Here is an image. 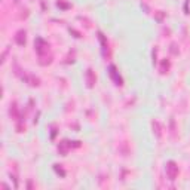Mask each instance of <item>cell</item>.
<instances>
[{
  "mask_svg": "<svg viewBox=\"0 0 190 190\" xmlns=\"http://www.w3.org/2000/svg\"><path fill=\"white\" fill-rule=\"evenodd\" d=\"M34 48H36V52L39 54V56H43V55L48 54V51H49V43H48L45 39L37 37V39L34 40Z\"/></svg>",
  "mask_w": 190,
  "mask_h": 190,
  "instance_id": "1",
  "label": "cell"
},
{
  "mask_svg": "<svg viewBox=\"0 0 190 190\" xmlns=\"http://www.w3.org/2000/svg\"><path fill=\"white\" fill-rule=\"evenodd\" d=\"M165 171H167L168 180H171V181H174V180L177 178V175H178V167H177V164H175L174 161L167 162V165H165Z\"/></svg>",
  "mask_w": 190,
  "mask_h": 190,
  "instance_id": "2",
  "label": "cell"
},
{
  "mask_svg": "<svg viewBox=\"0 0 190 190\" xmlns=\"http://www.w3.org/2000/svg\"><path fill=\"white\" fill-rule=\"evenodd\" d=\"M109 73H110V77L113 79V82H114V85H117V86H122V83H123V80H122V77H120V74H119V71H117V68L112 64L110 67H109Z\"/></svg>",
  "mask_w": 190,
  "mask_h": 190,
  "instance_id": "3",
  "label": "cell"
},
{
  "mask_svg": "<svg viewBox=\"0 0 190 190\" xmlns=\"http://www.w3.org/2000/svg\"><path fill=\"white\" fill-rule=\"evenodd\" d=\"M85 80H86L88 88H94V85H95V82H97V77H95V73H94L92 68H88V70L85 71Z\"/></svg>",
  "mask_w": 190,
  "mask_h": 190,
  "instance_id": "4",
  "label": "cell"
},
{
  "mask_svg": "<svg viewBox=\"0 0 190 190\" xmlns=\"http://www.w3.org/2000/svg\"><path fill=\"white\" fill-rule=\"evenodd\" d=\"M68 149H71V143L67 141V140H64V141H61V143L58 144V152H59V155H62V156H65V155L68 153Z\"/></svg>",
  "mask_w": 190,
  "mask_h": 190,
  "instance_id": "5",
  "label": "cell"
},
{
  "mask_svg": "<svg viewBox=\"0 0 190 190\" xmlns=\"http://www.w3.org/2000/svg\"><path fill=\"white\" fill-rule=\"evenodd\" d=\"M15 42L19 45V46H24L25 45V31L24 30H19L15 36Z\"/></svg>",
  "mask_w": 190,
  "mask_h": 190,
  "instance_id": "6",
  "label": "cell"
},
{
  "mask_svg": "<svg viewBox=\"0 0 190 190\" xmlns=\"http://www.w3.org/2000/svg\"><path fill=\"white\" fill-rule=\"evenodd\" d=\"M152 126H153V132L156 134V137L161 138V137H162V132H161V125H159V122L153 120V122H152Z\"/></svg>",
  "mask_w": 190,
  "mask_h": 190,
  "instance_id": "7",
  "label": "cell"
},
{
  "mask_svg": "<svg viewBox=\"0 0 190 190\" xmlns=\"http://www.w3.org/2000/svg\"><path fill=\"white\" fill-rule=\"evenodd\" d=\"M9 114H10V117H12V119H18V107H16V104H15V103H13V104H10Z\"/></svg>",
  "mask_w": 190,
  "mask_h": 190,
  "instance_id": "8",
  "label": "cell"
},
{
  "mask_svg": "<svg viewBox=\"0 0 190 190\" xmlns=\"http://www.w3.org/2000/svg\"><path fill=\"white\" fill-rule=\"evenodd\" d=\"M98 37H100V40H101L103 51H104V55H106V49L109 48V45H107V42H106V37H104V34H103V33H98Z\"/></svg>",
  "mask_w": 190,
  "mask_h": 190,
  "instance_id": "9",
  "label": "cell"
},
{
  "mask_svg": "<svg viewBox=\"0 0 190 190\" xmlns=\"http://www.w3.org/2000/svg\"><path fill=\"white\" fill-rule=\"evenodd\" d=\"M54 169H55V172H56L58 175H61V177H65V171L61 168V165H54Z\"/></svg>",
  "mask_w": 190,
  "mask_h": 190,
  "instance_id": "10",
  "label": "cell"
},
{
  "mask_svg": "<svg viewBox=\"0 0 190 190\" xmlns=\"http://www.w3.org/2000/svg\"><path fill=\"white\" fill-rule=\"evenodd\" d=\"M168 68H169V61L164 59V61H162V67H161V73H167Z\"/></svg>",
  "mask_w": 190,
  "mask_h": 190,
  "instance_id": "11",
  "label": "cell"
},
{
  "mask_svg": "<svg viewBox=\"0 0 190 190\" xmlns=\"http://www.w3.org/2000/svg\"><path fill=\"white\" fill-rule=\"evenodd\" d=\"M56 4H58V6H61V7H68V4H65V3H62V1H58Z\"/></svg>",
  "mask_w": 190,
  "mask_h": 190,
  "instance_id": "12",
  "label": "cell"
}]
</instances>
